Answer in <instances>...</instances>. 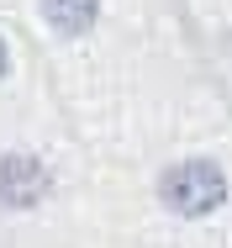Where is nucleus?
<instances>
[{
	"instance_id": "obj_1",
	"label": "nucleus",
	"mask_w": 232,
	"mask_h": 248,
	"mask_svg": "<svg viewBox=\"0 0 232 248\" xmlns=\"http://www.w3.org/2000/svg\"><path fill=\"white\" fill-rule=\"evenodd\" d=\"M158 196L180 217H206V211H217L227 201V180H222V169L211 158H185L158 180Z\"/></svg>"
},
{
	"instance_id": "obj_2",
	"label": "nucleus",
	"mask_w": 232,
	"mask_h": 248,
	"mask_svg": "<svg viewBox=\"0 0 232 248\" xmlns=\"http://www.w3.org/2000/svg\"><path fill=\"white\" fill-rule=\"evenodd\" d=\"M47 190V174H43V164L37 158H5L0 164V201L5 206H32V201Z\"/></svg>"
},
{
	"instance_id": "obj_3",
	"label": "nucleus",
	"mask_w": 232,
	"mask_h": 248,
	"mask_svg": "<svg viewBox=\"0 0 232 248\" xmlns=\"http://www.w3.org/2000/svg\"><path fill=\"white\" fill-rule=\"evenodd\" d=\"M95 5L100 0H43V21L53 32H69L74 37V32H85L95 21Z\"/></svg>"
},
{
	"instance_id": "obj_4",
	"label": "nucleus",
	"mask_w": 232,
	"mask_h": 248,
	"mask_svg": "<svg viewBox=\"0 0 232 248\" xmlns=\"http://www.w3.org/2000/svg\"><path fill=\"white\" fill-rule=\"evenodd\" d=\"M0 69H5V43H0Z\"/></svg>"
}]
</instances>
